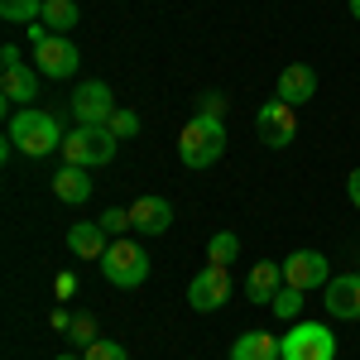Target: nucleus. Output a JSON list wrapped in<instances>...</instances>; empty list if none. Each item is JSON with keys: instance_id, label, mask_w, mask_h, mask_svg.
Here are the masks:
<instances>
[{"instance_id": "obj_1", "label": "nucleus", "mask_w": 360, "mask_h": 360, "mask_svg": "<svg viewBox=\"0 0 360 360\" xmlns=\"http://www.w3.org/2000/svg\"><path fill=\"white\" fill-rule=\"evenodd\" d=\"M10 144L20 149V154H29V159H44V154H53V149H63V125H58V115L39 111V106H25V111L10 115Z\"/></svg>"}, {"instance_id": "obj_2", "label": "nucleus", "mask_w": 360, "mask_h": 360, "mask_svg": "<svg viewBox=\"0 0 360 360\" xmlns=\"http://www.w3.org/2000/svg\"><path fill=\"white\" fill-rule=\"evenodd\" d=\"M226 149V125L217 115H202L197 111L188 125H183V135H178V154H183V168H212L221 159Z\"/></svg>"}, {"instance_id": "obj_3", "label": "nucleus", "mask_w": 360, "mask_h": 360, "mask_svg": "<svg viewBox=\"0 0 360 360\" xmlns=\"http://www.w3.org/2000/svg\"><path fill=\"white\" fill-rule=\"evenodd\" d=\"M115 144L120 139L106 130V125H77V130H68V139H63V164H77V168H101L115 159Z\"/></svg>"}, {"instance_id": "obj_4", "label": "nucleus", "mask_w": 360, "mask_h": 360, "mask_svg": "<svg viewBox=\"0 0 360 360\" xmlns=\"http://www.w3.org/2000/svg\"><path fill=\"white\" fill-rule=\"evenodd\" d=\"M278 360H336V336L322 322H293L278 336Z\"/></svg>"}, {"instance_id": "obj_5", "label": "nucleus", "mask_w": 360, "mask_h": 360, "mask_svg": "<svg viewBox=\"0 0 360 360\" xmlns=\"http://www.w3.org/2000/svg\"><path fill=\"white\" fill-rule=\"evenodd\" d=\"M101 264V274L111 278L115 288H139L144 278H149V255H144V245H135V240H111V250L96 259Z\"/></svg>"}, {"instance_id": "obj_6", "label": "nucleus", "mask_w": 360, "mask_h": 360, "mask_svg": "<svg viewBox=\"0 0 360 360\" xmlns=\"http://www.w3.org/2000/svg\"><path fill=\"white\" fill-rule=\"evenodd\" d=\"M283 283H288V288H303V293L327 288V283H332L327 255H322V250H293V255L283 259Z\"/></svg>"}, {"instance_id": "obj_7", "label": "nucleus", "mask_w": 360, "mask_h": 360, "mask_svg": "<svg viewBox=\"0 0 360 360\" xmlns=\"http://www.w3.org/2000/svg\"><path fill=\"white\" fill-rule=\"evenodd\" d=\"M259 139L269 144V149H288L293 139H298V106H288V101H269V106H259Z\"/></svg>"}, {"instance_id": "obj_8", "label": "nucleus", "mask_w": 360, "mask_h": 360, "mask_svg": "<svg viewBox=\"0 0 360 360\" xmlns=\"http://www.w3.org/2000/svg\"><path fill=\"white\" fill-rule=\"evenodd\" d=\"M68 111L77 115V125H106L115 115V96L106 82H82L72 91V101H68Z\"/></svg>"}, {"instance_id": "obj_9", "label": "nucleus", "mask_w": 360, "mask_h": 360, "mask_svg": "<svg viewBox=\"0 0 360 360\" xmlns=\"http://www.w3.org/2000/svg\"><path fill=\"white\" fill-rule=\"evenodd\" d=\"M226 298H231L226 264H207L202 274H193V283H188V303H193L197 312H217V307H226Z\"/></svg>"}, {"instance_id": "obj_10", "label": "nucleus", "mask_w": 360, "mask_h": 360, "mask_svg": "<svg viewBox=\"0 0 360 360\" xmlns=\"http://www.w3.org/2000/svg\"><path fill=\"white\" fill-rule=\"evenodd\" d=\"M34 68L44 77H72L77 72V44L68 34H49L39 49H34Z\"/></svg>"}, {"instance_id": "obj_11", "label": "nucleus", "mask_w": 360, "mask_h": 360, "mask_svg": "<svg viewBox=\"0 0 360 360\" xmlns=\"http://www.w3.org/2000/svg\"><path fill=\"white\" fill-rule=\"evenodd\" d=\"M322 293H327L322 303L336 322H360V274H336Z\"/></svg>"}, {"instance_id": "obj_12", "label": "nucleus", "mask_w": 360, "mask_h": 360, "mask_svg": "<svg viewBox=\"0 0 360 360\" xmlns=\"http://www.w3.org/2000/svg\"><path fill=\"white\" fill-rule=\"evenodd\" d=\"M0 96H5V106H34V96H39V68H0Z\"/></svg>"}, {"instance_id": "obj_13", "label": "nucleus", "mask_w": 360, "mask_h": 360, "mask_svg": "<svg viewBox=\"0 0 360 360\" xmlns=\"http://www.w3.org/2000/svg\"><path fill=\"white\" fill-rule=\"evenodd\" d=\"M130 226L144 231V236H164L168 226H173V207H168L164 197H139L135 207H130Z\"/></svg>"}, {"instance_id": "obj_14", "label": "nucleus", "mask_w": 360, "mask_h": 360, "mask_svg": "<svg viewBox=\"0 0 360 360\" xmlns=\"http://www.w3.org/2000/svg\"><path fill=\"white\" fill-rule=\"evenodd\" d=\"M312 91H317V72H312L307 63H293V68L278 72V101L303 106V101H312Z\"/></svg>"}, {"instance_id": "obj_15", "label": "nucleus", "mask_w": 360, "mask_h": 360, "mask_svg": "<svg viewBox=\"0 0 360 360\" xmlns=\"http://www.w3.org/2000/svg\"><path fill=\"white\" fill-rule=\"evenodd\" d=\"M68 250H72L77 259H101V255L111 250L106 226H101V221H77L72 231H68Z\"/></svg>"}, {"instance_id": "obj_16", "label": "nucleus", "mask_w": 360, "mask_h": 360, "mask_svg": "<svg viewBox=\"0 0 360 360\" xmlns=\"http://www.w3.org/2000/svg\"><path fill=\"white\" fill-rule=\"evenodd\" d=\"M53 197L58 202H68V207H82L86 197H91V178H86V168L77 164H63L53 173Z\"/></svg>"}, {"instance_id": "obj_17", "label": "nucleus", "mask_w": 360, "mask_h": 360, "mask_svg": "<svg viewBox=\"0 0 360 360\" xmlns=\"http://www.w3.org/2000/svg\"><path fill=\"white\" fill-rule=\"evenodd\" d=\"M278 288H283V264H274V259H259V264L250 269V278H245L250 303H274Z\"/></svg>"}, {"instance_id": "obj_18", "label": "nucleus", "mask_w": 360, "mask_h": 360, "mask_svg": "<svg viewBox=\"0 0 360 360\" xmlns=\"http://www.w3.org/2000/svg\"><path fill=\"white\" fill-rule=\"evenodd\" d=\"M231 360H278V336L269 332H240L231 346Z\"/></svg>"}, {"instance_id": "obj_19", "label": "nucleus", "mask_w": 360, "mask_h": 360, "mask_svg": "<svg viewBox=\"0 0 360 360\" xmlns=\"http://www.w3.org/2000/svg\"><path fill=\"white\" fill-rule=\"evenodd\" d=\"M39 25L49 29V34H68V29L77 25V5L72 0H44V20Z\"/></svg>"}, {"instance_id": "obj_20", "label": "nucleus", "mask_w": 360, "mask_h": 360, "mask_svg": "<svg viewBox=\"0 0 360 360\" xmlns=\"http://www.w3.org/2000/svg\"><path fill=\"white\" fill-rule=\"evenodd\" d=\"M0 20L5 25H39L44 20V0H0Z\"/></svg>"}, {"instance_id": "obj_21", "label": "nucleus", "mask_w": 360, "mask_h": 360, "mask_svg": "<svg viewBox=\"0 0 360 360\" xmlns=\"http://www.w3.org/2000/svg\"><path fill=\"white\" fill-rule=\"evenodd\" d=\"M236 255H240V240H236L231 231H217V236L207 240V259H212V264H231Z\"/></svg>"}, {"instance_id": "obj_22", "label": "nucleus", "mask_w": 360, "mask_h": 360, "mask_svg": "<svg viewBox=\"0 0 360 360\" xmlns=\"http://www.w3.org/2000/svg\"><path fill=\"white\" fill-rule=\"evenodd\" d=\"M68 341H72L77 351H86V346L96 341V317H91V312H77L72 327H68Z\"/></svg>"}, {"instance_id": "obj_23", "label": "nucleus", "mask_w": 360, "mask_h": 360, "mask_svg": "<svg viewBox=\"0 0 360 360\" xmlns=\"http://www.w3.org/2000/svg\"><path fill=\"white\" fill-rule=\"evenodd\" d=\"M269 307H274L283 322H293V317H298V307H303V288H288V283H283V288L274 293V303H269Z\"/></svg>"}, {"instance_id": "obj_24", "label": "nucleus", "mask_w": 360, "mask_h": 360, "mask_svg": "<svg viewBox=\"0 0 360 360\" xmlns=\"http://www.w3.org/2000/svg\"><path fill=\"white\" fill-rule=\"evenodd\" d=\"M106 130H111L115 139H135V135H139V115H135V111H120V106H115V115L106 120Z\"/></svg>"}, {"instance_id": "obj_25", "label": "nucleus", "mask_w": 360, "mask_h": 360, "mask_svg": "<svg viewBox=\"0 0 360 360\" xmlns=\"http://www.w3.org/2000/svg\"><path fill=\"white\" fill-rule=\"evenodd\" d=\"M82 356L86 360H130V356H125V346H120V341H106V336H96Z\"/></svg>"}, {"instance_id": "obj_26", "label": "nucleus", "mask_w": 360, "mask_h": 360, "mask_svg": "<svg viewBox=\"0 0 360 360\" xmlns=\"http://www.w3.org/2000/svg\"><path fill=\"white\" fill-rule=\"evenodd\" d=\"M101 226H106V236H115V240H120L125 231H135V226H130V207H106Z\"/></svg>"}, {"instance_id": "obj_27", "label": "nucleus", "mask_w": 360, "mask_h": 360, "mask_svg": "<svg viewBox=\"0 0 360 360\" xmlns=\"http://www.w3.org/2000/svg\"><path fill=\"white\" fill-rule=\"evenodd\" d=\"M197 111H202V115H217V120H221V115H226V96H217V91H207Z\"/></svg>"}, {"instance_id": "obj_28", "label": "nucleus", "mask_w": 360, "mask_h": 360, "mask_svg": "<svg viewBox=\"0 0 360 360\" xmlns=\"http://www.w3.org/2000/svg\"><path fill=\"white\" fill-rule=\"evenodd\" d=\"M72 317H77V312H68V303H63V307H53L49 327H53V332H68V327H72Z\"/></svg>"}, {"instance_id": "obj_29", "label": "nucleus", "mask_w": 360, "mask_h": 360, "mask_svg": "<svg viewBox=\"0 0 360 360\" xmlns=\"http://www.w3.org/2000/svg\"><path fill=\"white\" fill-rule=\"evenodd\" d=\"M53 288H58V298H72V293H77V274H58Z\"/></svg>"}, {"instance_id": "obj_30", "label": "nucleus", "mask_w": 360, "mask_h": 360, "mask_svg": "<svg viewBox=\"0 0 360 360\" xmlns=\"http://www.w3.org/2000/svg\"><path fill=\"white\" fill-rule=\"evenodd\" d=\"M346 197H351V207L360 212V168L351 173V178H346Z\"/></svg>"}, {"instance_id": "obj_31", "label": "nucleus", "mask_w": 360, "mask_h": 360, "mask_svg": "<svg viewBox=\"0 0 360 360\" xmlns=\"http://www.w3.org/2000/svg\"><path fill=\"white\" fill-rule=\"evenodd\" d=\"M0 63H5V68H20L25 58H20V49H15V44H5V49H0Z\"/></svg>"}, {"instance_id": "obj_32", "label": "nucleus", "mask_w": 360, "mask_h": 360, "mask_svg": "<svg viewBox=\"0 0 360 360\" xmlns=\"http://www.w3.org/2000/svg\"><path fill=\"white\" fill-rule=\"evenodd\" d=\"M53 360H86V356H72V351H68V356H53Z\"/></svg>"}, {"instance_id": "obj_33", "label": "nucleus", "mask_w": 360, "mask_h": 360, "mask_svg": "<svg viewBox=\"0 0 360 360\" xmlns=\"http://www.w3.org/2000/svg\"><path fill=\"white\" fill-rule=\"evenodd\" d=\"M351 15H356V20H360V0H351Z\"/></svg>"}]
</instances>
